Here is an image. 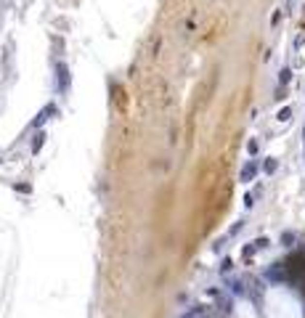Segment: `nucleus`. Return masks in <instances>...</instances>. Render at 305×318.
<instances>
[]
</instances>
